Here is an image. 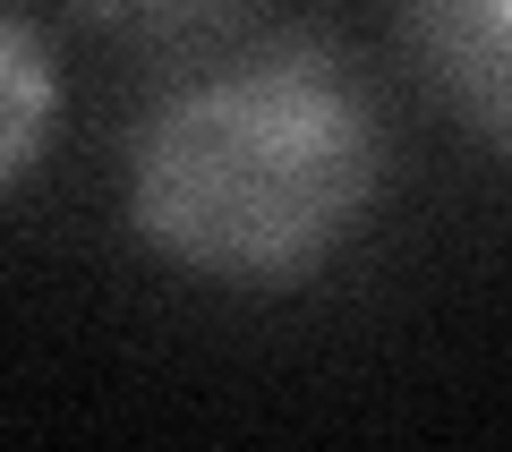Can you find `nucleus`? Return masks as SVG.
Returning a JSON list of instances; mask_svg holds the SVG:
<instances>
[{
  "mask_svg": "<svg viewBox=\"0 0 512 452\" xmlns=\"http://www.w3.org/2000/svg\"><path fill=\"white\" fill-rule=\"evenodd\" d=\"M384 163L367 77L325 35H265L154 94L120 154V214L188 282L291 290L367 231Z\"/></svg>",
  "mask_w": 512,
  "mask_h": 452,
  "instance_id": "nucleus-1",
  "label": "nucleus"
},
{
  "mask_svg": "<svg viewBox=\"0 0 512 452\" xmlns=\"http://www.w3.org/2000/svg\"><path fill=\"white\" fill-rule=\"evenodd\" d=\"M402 35L436 103L512 154V0H402Z\"/></svg>",
  "mask_w": 512,
  "mask_h": 452,
  "instance_id": "nucleus-2",
  "label": "nucleus"
},
{
  "mask_svg": "<svg viewBox=\"0 0 512 452\" xmlns=\"http://www.w3.org/2000/svg\"><path fill=\"white\" fill-rule=\"evenodd\" d=\"M52 111H60V77L52 52L26 18H0V180L26 188L43 137H52Z\"/></svg>",
  "mask_w": 512,
  "mask_h": 452,
  "instance_id": "nucleus-3",
  "label": "nucleus"
},
{
  "mask_svg": "<svg viewBox=\"0 0 512 452\" xmlns=\"http://www.w3.org/2000/svg\"><path fill=\"white\" fill-rule=\"evenodd\" d=\"M86 26H103V35H137V43H180L197 35V26H222L239 9V0H69Z\"/></svg>",
  "mask_w": 512,
  "mask_h": 452,
  "instance_id": "nucleus-4",
  "label": "nucleus"
}]
</instances>
